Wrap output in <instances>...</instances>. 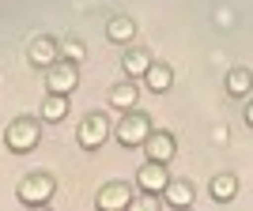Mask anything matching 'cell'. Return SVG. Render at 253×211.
<instances>
[{"instance_id":"cell-19","label":"cell","mask_w":253,"mask_h":211,"mask_svg":"<svg viewBox=\"0 0 253 211\" xmlns=\"http://www.w3.org/2000/svg\"><path fill=\"white\" fill-rule=\"evenodd\" d=\"M211 140H215V143H227V128H211Z\"/></svg>"},{"instance_id":"cell-4","label":"cell","mask_w":253,"mask_h":211,"mask_svg":"<svg viewBox=\"0 0 253 211\" xmlns=\"http://www.w3.org/2000/svg\"><path fill=\"white\" fill-rule=\"evenodd\" d=\"M80 87V72H76V61H57L45 68V91L53 95H72Z\"/></svg>"},{"instance_id":"cell-1","label":"cell","mask_w":253,"mask_h":211,"mask_svg":"<svg viewBox=\"0 0 253 211\" xmlns=\"http://www.w3.org/2000/svg\"><path fill=\"white\" fill-rule=\"evenodd\" d=\"M151 117L148 113H136V109H125V117L117 121V128H114V136H117V143H125V147H144V140L151 136Z\"/></svg>"},{"instance_id":"cell-3","label":"cell","mask_w":253,"mask_h":211,"mask_svg":"<svg viewBox=\"0 0 253 211\" xmlns=\"http://www.w3.org/2000/svg\"><path fill=\"white\" fill-rule=\"evenodd\" d=\"M53 192H57V181L49 177V174H27V177L19 181V200L31 204V208H38V204H49Z\"/></svg>"},{"instance_id":"cell-5","label":"cell","mask_w":253,"mask_h":211,"mask_svg":"<svg viewBox=\"0 0 253 211\" xmlns=\"http://www.w3.org/2000/svg\"><path fill=\"white\" fill-rule=\"evenodd\" d=\"M167 181H170V174H167V162H155V158H148L144 166L136 170V185L148 196H163V189H167Z\"/></svg>"},{"instance_id":"cell-15","label":"cell","mask_w":253,"mask_h":211,"mask_svg":"<svg viewBox=\"0 0 253 211\" xmlns=\"http://www.w3.org/2000/svg\"><path fill=\"white\" fill-rule=\"evenodd\" d=\"M136 102H140V91H136V83H117L114 91H110V106L114 109H136Z\"/></svg>"},{"instance_id":"cell-20","label":"cell","mask_w":253,"mask_h":211,"mask_svg":"<svg viewBox=\"0 0 253 211\" xmlns=\"http://www.w3.org/2000/svg\"><path fill=\"white\" fill-rule=\"evenodd\" d=\"M246 125H250V128H253V102H250V106H246Z\"/></svg>"},{"instance_id":"cell-13","label":"cell","mask_w":253,"mask_h":211,"mask_svg":"<svg viewBox=\"0 0 253 211\" xmlns=\"http://www.w3.org/2000/svg\"><path fill=\"white\" fill-rule=\"evenodd\" d=\"M121 68H125L128 79H140V75L151 68V53L148 49H128L125 57H121Z\"/></svg>"},{"instance_id":"cell-17","label":"cell","mask_w":253,"mask_h":211,"mask_svg":"<svg viewBox=\"0 0 253 211\" xmlns=\"http://www.w3.org/2000/svg\"><path fill=\"white\" fill-rule=\"evenodd\" d=\"M68 113V95H45L42 98V121H61V117Z\"/></svg>"},{"instance_id":"cell-14","label":"cell","mask_w":253,"mask_h":211,"mask_svg":"<svg viewBox=\"0 0 253 211\" xmlns=\"http://www.w3.org/2000/svg\"><path fill=\"white\" fill-rule=\"evenodd\" d=\"M250 91H253V72L250 68H231V72H227V95L246 98Z\"/></svg>"},{"instance_id":"cell-16","label":"cell","mask_w":253,"mask_h":211,"mask_svg":"<svg viewBox=\"0 0 253 211\" xmlns=\"http://www.w3.org/2000/svg\"><path fill=\"white\" fill-rule=\"evenodd\" d=\"M234 196H238V177H234V174H219V177H211V200L231 204Z\"/></svg>"},{"instance_id":"cell-6","label":"cell","mask_w":253,"mask_h":211,"mask_svg":"<svg viewBox=\"0 0 253 211\" xmlns=\"http://www.w3.org/2000/svg\"><path fill=\"white\" fill-rule=\"evenodd\" d=\"M106 140H110V117H102V113H91L80 125V147H102Z\"/></svg>"},{"instance_id":"cell-2","label":"cell","mask_w":253,"mask_h":211,"mask_svg":"<svg viewBox=\"0 0 253 211\" xmlns=\"http://www.w3.org/2000/svg\"><path fill=\"white\" fill-rule=\"evenodd\" d=\"M4 143H8V151H15V155L34 151V143H38V121H34V117H19V121H11L8 132H4Z\"/></svg>"},{"instance_id":"cell-12","label":"cell","mask_w":253,"mask_h":211,"mask_svg":"<svg viewBox=\"0 0 253 211\" xmlns=\"http://www.w3.org/2000/svg\"><path fill=\"white\" fill-rule=\"evenodd\" d=\"M106 38L117 45H128L132 38H136V23L128 19V15H114V19L106 23Z\"/></svg>"},{"instance_id":"cell-10","label":"cell","mask_w":253,"mask_h":211,"mask_svg":"<svg viewBox=\"0 0 253 211\" xmlns=\"http://www.w3.org/2000/svg\"><path fill=\"white\" fill-rule=\"evenodd\" d=\"M170 83H174V72H170V64L151 61V68L144 72V87H148V91H155V95H163V91H170Z\"/></svg>"},{"instance_id":"cell-8","label":"cell","mask_w":253,"mask_h":211,"mask_svg":"<svg viewBox=\"0 0 253 211\" xmlns=\"http://www.w3.org/2000/svg\"><path fill=\"white\" fill-rule=\"evenodd\" d=\"M27 57H31L34 68H49V64L61 61V45L53 42V38H34L31 49H27Z\"/></svg>"},{"instance_id":"cell-18","label":"cell","mask_w":253,"mask_h":211,"mask_svg":"<svg viewBox=\"0 0 253 211\" xmlns=\"http://www.w3.org/2000/svg\"><path fill=\"white\" fill-rule=\"evenodd\" d=\"M61 53H64V61H76V64H80V61H84V57H87L84 42H76V38H68V42L61 45Z\"/></svg>"},{"instance_id":"cell-11","label":"cell","mask_w":253,"mask_h":211,"mask_svg":"<svg viewBox=\"0 0 253 211\" xmlns=\"http://www.w3.org/2000/svg\"><path fill=\"white\" fill-rule=\"evenodd\" d=\"M163 200H167L170 208H185V204H193V185L185 177H170L167 189H163Z\"/></svg>"},{"instance_id":"cell-7","label":"cell","mask_w":253,"mask_h":211,"mask_svg":"<svg viewBox=\"0 0 253 211\" xmlns=\"http://www.w3.org/2000/svg\"><path fill=\"white\" fill-rule=\"evenodd\" d=\"M95 204H98L102 211H121V208H128V204H132V189H128L125 181H110V185H102V189H98Z\"/></svg>"},{"instance_id":"cell-9","label":"cell","mask_w":253,"mask_h":211,"mask_svg":"<svg viewBox=\"0 0 253 211\" xmlns=\"http://www.w3.org/2000/svg\"><path fill=\"white\" fill-rule=\"evenodd\" d=\"M144 151H148V158L167 162V166H170V158H174V136H170V132H155V128H151V136L144 140Z\"/></svg>"}]
</instances>
